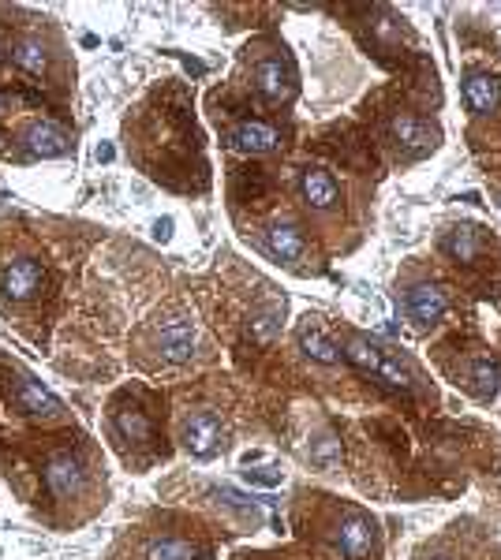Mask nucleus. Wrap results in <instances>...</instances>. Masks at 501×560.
<instances>
[{
  "instance_id": "f03ea898",
  "label": "nucleus",
  "mask_w": 501,
  "mask_h": 560,
  "mask_svg": "<svg viewBox=\"0 0 501 560\" xmlns=\"http://www.w3.org/2000/svg\"><path fill=\"white\" fill-rule=\"evenodd\" d=\"M49 288V266L42 254L27 251V247H12L0 262V307H27L34 299H42Z\"/></svg>"
},
{
  "instance_id": "412c9836",
  "label": "nucleus",
  "mask_w": 501,
  "mask_h": 560,
  "mask_svg": "<svg viewBox=\"0 0 501 560\" xmlns=\"http://www.w3.org/2000/svg\"><path fill=\"white\" fill-rule=\"evenodd\" d=\"M445 251L453 254L457 262H475L479 258V239H475L472 228H457L453 236L445 239Z\"/></svg>"
},
{
  "instance_id": "a211bd4d",
  "label": "nucleus",
  "mask_w": 501,
  "mask_h": 560,
  "mask_svg": "<svg viewBox=\"0 0 501 560\" xmlns=\"http://www.w3.org/2000/svg\"><path fill=\"white\" fill-rule=\"evenodd\" d=\"M113 426H116V434L124 437V441H131V445H146L150 441V419H146L139 407H120L113 415Z\"/></svg>"
},
{
  "instance_id": "4468645a",
  "label": "nucleus",
  "mask_w": 501,
  "mask_h": 560,
  "mask_svg": "<svg viewBox=\"0 0 501 560\" xmlns=\"http://www.w3.org/2000/svg\"><path fill=\"white\" fill-rule=\"evenodd\" d=\"M296 340H300V351L307 359H315V363H322V366L341 363V348H337L333 336L318 325V318H303V325L296 329Z\"/></svg>"
},
{
  "instance_id": "5701e85b",
  "label": "nucleus",
  "mask_w": 501,
  "mask_h": 560,
  "mask_svg": "<svg viewBox=\"0 0 501 560\" xmlns=\"http://www.w3.org/2000/svg\"><path fill=\"white\" fill-rule=\"evenodd\" d=\"M498 381H501L498 363H490V359H479V363L472 366V385H475V392H479L483 400L498 392Z\"/></svg>"
},
{
  "instance_id": "7ed1b4c3",
  "label": "nucleus",
  "mask_w": 501,
  "mask_h": 560,
  "mask_svg": "<svg viewBox=\"0 0 501 560\" xmlns=\"http://www.w3.org/2000/svg\"><path fill=\"white\" fill-rule=\"evenodd\" d=\"M8 404L30 422H64L68 419V411L60 404L53 392L45 389L42 381L27 374L23 366L12 363V374H8Z\"/></svg>"
},
{
  "instance_id": "6e6552de",
  "label": "nucleus",
  "mask_w": 501,
  "mask_h": 560,
  "mask_svg": "<svg viewBox=\"0 0 501 560\" xmlns=\"http://www.w3.org/2000/svg\"><path fill=\"white\" fill-rule=\"evenodd\" d=\"M300 195H303V202H307V210H315V213L341 210V183H337V176H333L330 168H322V165L303 168Z\"/></svg>"
},
{
  "instance_id": "39448f33",
  "label": "nucleus",
  "mask_w": 501,
  "mask_h": 560,
  "mask_svg": "<svg viewBox=\"0 0 501 560\" xmlns=\"http://www.w3.org/2000/svg\"><path fill=\"white\" fill-rule=\"evenodd\" d=\"M72 146V135L53 120H27L15 135V157H64Z\"/></svg>"
},
{
  "instance_id": "b1692460",
  "label": "nucleus",
  "mask_w": 501,
  "mask_h": 560,
  "mask_svg": "<svg viewBox=\"0 0 501 560\" xmlns=\"http://www.w3.org/2000/svg\"><path fill=\"white\" fill-rule=\"evenodd\" d=\"M337 460H341V441H333L330 434L318 437L315 445H311V463H318V467H333Z\"/></svg>"
},
{
  "instance_id": "dca6fc26",
  "label": "nucleus",
  "mask_w": 501,
  "mask_h": 560,
  "mask_svg": "<svg viewBox=\"0 0 501 560\" xmlns=\"http://www.w3.org/2000/svg\"><path fill=\"white\" fill-rule=\"evenodd\" d=\"M393 139L408 146L412 154H427L430 146H434V127L427 120L412 116V112H401V116H393Z\"/></svg>"
},
{
  "instance_id": "1a4fd4ad",
  "label": "nucleus",
  "mask_w": 501,
  "mask_h": 560,
  "mask_svg": "<svg viewBox=\"0 0 501 560\" xmlns=\"http://www.w3.org/2000/svg\"><path fill=\"white\" fill-rule=\"evenodd\" d=\"M221 437H225V430H221V419H217L214 411H191L184 419V434H180V441H184V448L191 452V456H214L217 448H221Z\"/></svg>"
},
{
  "instance_id": "423d86ee",
  "label": "nucleus",
  "mask_w": 501,
  "mask_h": 560,
  "mask_svg": "<svg viewBox=\"0 0 501 560\" xmlns=\"http://www.w3.org/2000/svg\"><path fill=\"white\" fill-rule=\"evenodd\" d=\"M251 83L262 94V101H270V105H281V101L296 94V75H292L288 60L281 56V49H270V53L258 56L255 68H251Z\"/></svg>"
},
{
  "instance_id": "f8f14e48",
  "label": "nucleus",
  "mask_w": 501,
  "mask_h": 560,
  "mask_svg": "<svg viewBox=\"0 0 501 560\" xmlns=\"http://www.w3.org/2000/svg\"><path fill=\"white\" fill-rule=\"evenodd\" d=\"M445 307H449V299L438 284H416V288H408L404 295V310H408V318L416 325H434L442 322Z\"/></svg>"
},
{
  "instance_id": "4be33fe9",
  "label": "nucleus",
  "mask_w": 501,
  "mask_h": 560,
  "mask_svg": "<svg viewBox=\"0 0 501 560\" xmlns=\"http://www.w3.org/2000/svg\"><path fill=\"white\" fill-rule=\"evenodd\" d=\"M374 378H382L389 389H397V392H412V374H408V366H404L401 359H393V355L382 359V366H378Z\"/></svg>"
},
{
  "instance_id": "6ab92c4d",
  "label": "nucleus",
  "mask_w": 501,
  "mask_h": 560,
  "mask_svg": "<svg viewBox=\"0 0 501 560\" xmlns=\"http://www.w3.org/2000/svg\"><path fill=\"white\" fill-rule=\"evenodd\" d=\"M202 549L187 538H154L146 546V560H199Z\"/></svg>"
},
{
  "instance_id": "0eeeda50",
  "label": "nucleus",
  "mask_w": 501,
  "mask_h": 560,
  "mask_svg": "<svg viewBox=\"0 0 501 560\" xmlns=\"http://www.w3.org/2000/svg\"><path fill=\"white\" fill-rule=\"evenodd\" d=\"M337 546L348 560H371L378 549V531L367 512L359 508H344L341 523H337Z\"/></svg>"
},
{
  "instance_id": "20e7f679",
  "label": "nucleus",
  "mask_w": 501,
  "mask_h": 560,
  "mask_svg": "<svg viewBox=\"0 0 501 560\" xmlns=\"http://www.w3.org/2000/svg\"><path fill=\"white\" fill-rule=\"evenodd\" d=\"M195 348H199V329H195V322L184 318V314L165 318L161 325L150 329V351H154L158 363H165V366L191 363Z\"/></svg>"
},
{
  "instance_id": "2eb2a0df",
  "label": "nucleus",
  "mask_w": 501,
  "mask_h": 560,
  "mask_svg": "<svg viewBox=\"0 0 501 560\" xmlns=\"http://www.w3.org/2000/svg\"><path fill=\"white\" fill-rule=\"evenodd\" d=\"M464 101L475 116H487L501 105V79L490 71H468L464 79Z\"/></svg>"
},
{
  "instance_id": "ddd939ff",
  "label": "nucleus",
  "mask_w": 501,
  "mask_h": 560,
  "mask_svg": "<svg viewBox=\"0 0 501 560\" xmlns=\"http://www.w3.org/2000/svg\"><path fill=\"white\" fill-rule=\"evenodd\" d=\"M45 486H49V493H53L57 501H68L72 493L83 490V463L75 460L72 452L53 456L49 467H45Z\"/></svg>"
},
{
  "instance_id": "f257e3e1",
  "label": "nucleus",
  "mask_w": 501,
  "mask_h": 560,
  "mask_svg": "<svg viewBox=\"0 0 501 560\" xmlns=\"http://www.w3.org/2000/svg\"><path fill=\"white\" fill-rule=\"evenodd\" d=\"M12 60L19 68L34 75V79H45L53 86H64V71H68V56H64V45L57 42V34L49 27V19H34L30 27H23L12 38Z\"/></svg>"
},
{
  "instance_id": "aec40b11",
  "label": "nucleus",
  "mask_w": 501,
  "mask_h": 560,
  "mask_svg": "<svg viewBox=\"0 0 501 560\" xmlns=\"http://www.w3.org/2000/svg\"><path fill=\"white\" fill-rule=\"evenodd\" d=\"M281 318H285V303L277 307H266V310H258L255 318H251V336H255L258 344H270L273 336L281 333Z\"/></svg>"
},
{
  "instance_id": "9d476101",
  "label": "nucleus",
  "mask_w": 501,
  "mask_h": 560,
  "mask_svg": "<svg viewBox=\"0 0 501 560\" xmlns=\"http://www.w3.org/2000/svg\"><path fill=\"white\" fill-rule=\"evenodd\" d=\"M229 146L240 154H273L281 146V131L266 120H244L229 131Z\"/></svg>"
},
{
  "instance_id": "f3484780",
  "label": "nucleus",
  "mask_w": 501,
  "mask_h": 560,
  "mask_svg": "<svg viewBox=\"0 0 501 560\" xmlns=\"http://www.w3.org/2000/svg\"><path fill=\"white\" fill-rule=\"evenodd\" d=\"M341 355H344V359H348L352 366H359V370H367V374H378V366H382V359H386L378 344H371L367 336H359V333H352L348 340H344Z\"/></svg>"
},
{
  "instance_id": "9b49d317",
  "label": "nucleus",
  "mask_w": 501,
  "mask_h": 560,
  "mask_svg": "<svg viewBox=\"0 0 501 560\" xmlns=\"http://www.w3.org/2000/svg\"><path fill=\"white\" fill-rule=\"evenodd\" d=\"M266 251L277 258V262H288V266H296L307 258V236H303L300 224L292 221H273L266 228Z\"/></svg>"
},
{
  "instance_id": "393cba45",
  "label": "nucleus",
  "mask_w": 501,
  "mask_h": 560,
  "mask_svg": "<svg viewBox=\"0 0 501 560\" xmlns=\"http://www.w3.org/2000/svg\"><path fill=\"white\" fill-rule=\"evenodd\" d=\"M427 560H445V557H427Z\"/></svg>"
}]
</instances>
